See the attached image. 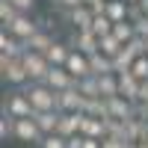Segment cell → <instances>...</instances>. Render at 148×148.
I'll use <instances>...</instances> for the list:
<instances>
[{
  "label": "cell",
  "mask_w": 148,
  "mask_h": 148,
  "mask_svg": "<svg viewBox=\"0 0 148 148\" xmlns=\"http://www.w3.org/2000/svg\"><path fill=\"white\" fill-rule=\"evenodd\" d=\"M139 86H142V80H136L130 71H127V74H119V95H121V98H127V101L136 104V98H139Z\"/></svg>",
  "instance_id": "cell-15"
},
{
  "label": "cell",
  "mask_w": 148,
  "mask_h": 148,
  "mask_svg": "<svg viewBox=\"0 0 148 148\" xmlns=\"http://www.w3.org/2000/svg\"><path fill=\"white\" fill-rule=\"evenodd\" d=\"M89 62H92V77L116 74V68H113V59H110V56H104V53H95V56H89Z\"/></svg>",
  "instance_id": "cell-20"
},
{
  "label": "cell",
  "mask_w": 148,
  "mask_h": 148,
  "mask_svg": "<svg viewBox=\"0 0 148 148\" xmlns=\"http://www.w3.org/2000/svg\"><path fill=\"white\" fill-rule=\"evenodd\" d=\"M3 30H6L9 36H15V39H21L24 45H27V42L33 39V36L39 33V24H36V21H33L30 15H18V18L12 21L9 27H3Z\"/></svg>",
  "instance_id": "cell-7"
},
{
  "label": "cell",
  "mask_w": 148,
  "mask_h": 148,
  "mask_svg": "<svg viewBox=\"0 0 148 148\" xmlns=\"http://www.w3.org/2000/svg\"><path fill=\"white\" fill-rule=\"evenodd\" d=\"M6 136H12V119L3 116V121H0V139L6 142Z\"/></svg>",
  "instance_id": "cell-33"
},
{
  "label": "cell",
  "mask_w": 148,
  "mask_h": 148,
  "mask_svg": "<svg viewBox=\"0 0 148 148\" xmlns=\"http://www.w3.org/2000/svg\"><path fill=\"white\" fill-rule=\"evenodd\" d=\"M9 3L15 6V9L21 12V15H30V12L36 9V0H9Z\"/></svg>",
  "instance_id": "cell-32"
},
{
  "label": "cell",
  "mask_w": 148,
  "mask_h": 148,
  "mask_svg": "<svg viewBox=\"0 0 148 148\" xmlns=\"http://www.w3.org/2000/svg\"><path fill=\"white\" fill-rule=\"evenodd\" d=\"M145 47H148V42H145Z\"/></svg>",
  "instance_id": "cell-37"
},
{
  "label": "cell",
  "mask_w": 148,
  "mask_h": 148,
  "mask_svg": "<svg viewBox=\"0 0 148 148\" xmlns=\"http://www.w3.org/2000/svg\"><path fill=\"white\" fill-rule=\"evenodd\" d=\"M33 104V113H56V92L45 83H30V89H24Z\"/></svg>",
  "instance_id": "cell-1"
},
{
  "label": "cell",
  "mask_w": 148,
  "mask_h": 148,
  "mask_svg": "<svg viewBox=\"0 0 148 148\" xmlns=\"http://www.w3.org/2000/svg\"><path fill=\"white\" fill-rule=\"evenodd\" d=\"M77 92L86 98V101H92V98H101V89H98V77H83V80H77Z\"/></svg>",
  "instance_id": "cell-24"
},
{
  "label": "cell",
  "mask_w": 148,
  "mask_h": 148,
  "mask_svg": "<svg viewBox=\"0 0 148 148\" xmlns=\"http://www.w3.org/2000/svg\"><path fill=\"white\" fill-rule=\"evenodd\" d=\"M24 53H27V45H24L21 39L9 36L6 30L0 33V56H6V59H21Z\"/></svg>",
  "instance_id": "cell-12"
},
{
  "label": "cell",
  "mask_w": 148,
  "mask_h": 148,
  "mask_svg": "<svg viewBox=\"0 0 148 148\" xmlns=\"http://www.w3.org/2000/svg\"><path fill=\"white\" fill-rule=\"evenodd\" d=\"M0 71H3V80L9 86H24V83H30V74L27 68H24L21 59H6V56H0Z\"/></svg>",
  "instance_id": "cell-5"
},
{
  "label": "cell",
  "mask_w": 148,
  "mask_h": 148,
  "mask_svg": "<svg viewBox=\"0 0 148 148\" xmlns=\"http://www.w3.org/2000/svg\"><path fill=\"white\" fill-rule=\"evenodd\" d=\"M98 89H101V98H116L119 95V74H104L98 77Z\"/></svg>",
  "instance_id": "cell-22"
},
{
  "label": "cell",
  "mask_w": 148,
  "mask_h": 148,
  "mask_svg": "<svg viewBox=\"0 0 148 148\" xmlns=\"http://www.w3.org/2000/svg\"><path fill=\"white\" fill-rule=\"evenodd\" d=\"M130 74H133V77H136V80H148V53H145V56H139L136 62H133Z\"/></svg>",
  "instance_id": "cell-28"
},
{
  "label": "cell",
  "mask_w": 148,
  "mask_h": 148,
  "mask_svg": "<svg viewBox=\"0 0 148 148\" xmlns=\"http://www.w3.org/2000/svg\"><path fill=\"white\" fill-rule=\"evenodd\" d=\"M113 36H116V39H119L121 45H130L133 39H139V36H136V27H133L130 21H121V24H116V27H113Z\"/></svg>",
  "instance_id": "cell-23"
},
{
  "label": "cell",
  "mask_w": 148,
  "mask_h": 148,
  "mask_svg": "<svg viewBox=\"0 0 148 148\" xmlns=\"http://www.w3.org/2000/svg\"><path fill=\"white\" fill-rule=\"evenodd\" d=\"M83 104H86V98L77 92V86L56 92V113H83Z\"/></svg>",
  "instance_id": "cell-8"
},
{
  "label": "cell",
  "mask_w": 148,
  "mask_h": 148,
  "mask_svg": "<svg viewBox=\"0 0 148 148\" xmlns=\"http://www.w3.org/2000/svg\"><path fill=\"white\" fill-rule=\"evenodd\" d=\"M45 86H51L53 92H65V89H74V86H77V80H74L65 68H51V71H47Z\"/></svg>",
  "instance_id": "cell-13"
},
{
  "label": "cell",
  "mask_w": 148,
  "mask_h": 148,
  "mask_svg": "<svg viewBox=\"0 0 148 148\" xmlns=\"http://www.w3.org/2000/svg\"><path fill=\"white\" fill-rule=\"evenodd\" d=\"M104 15H107L110 21H113V24H121V21H127V15H130V6L125 3V0H107Z\"/></svg>",
  "instance_id": "cell-18"
},
{
  "label": "cell",
  "mask_w": 148,
  "mask_h": 148,
  "mask_svg": "<svg viewBox=\"0 0 148 148\" xmlns=\"http://www.w3.org/2000/svg\"><path fill=\"white\" fill-rule=\"evenodd\" d=\"M53 6L62 12V15H68V12H74V9L86 6V0H53Z\"/></svg>",
  "instance_id": "cell-29"
},
{
  "label": "cell",
  "mask_w": 148,
  "mask_h": 148,
  "mask_svg": "<svg viewBox=\"0 0 148 148\" xmlns=\"http://www.w3.org/2000/svg\"><path fill=\"white\" fill-rule=\"evenodd\" d=\"M113 27H116V24L110 21L107 15H95V21H92V33L98 36V39H104V36H110V33H113Z\"/></svg>",
  "instance_id": "cell-26"
},
{
  "label": "cell",
  "mask_w": 148,
  "mask_h": 148,
  "mask_svg": "<svg viewBox=\"0 0 148 148\" xmlns=\"http://www.w3.org/2000/svg\"><path fill=\"white\" fill-rule=\"evenodd\" d=\"M68 148H83V136H80V133H77V136H71V139H68Z\"/></svg>",
  "instance_id": "cell-34"
},
{
  "label": "cell",
  "mask_w": 148,
  "mask_h": 148,
  "mask_svg": "<svg viewBox=\"0 0 148 148\" xmlns=\"http://www.w3.org/2000/svg\"><path fill=\"white\" fill-rule=\"evenodd\" d=\"M18 15H21V12H18L15 6H12L9 0H0V21H3V27H9V24L15 21Z\"/></svg>",
  "instance_id": "cell-27"
},
{
  "label": "cell",
  "mask_w": 148,
  "mask_h": 148,
  "mask_svg": "<svg viewBox=\"0 0 148 148\" xmlns=\"http://www.w3.org/2000/svg\"><path fill=\"white\" fill-rule=\"evenodd\" d=\"M71 24H74V33H83V30H92V21H95V12L89 6H80V9H74L65 15Z\"/></svg>",
  "instance_id": "cell-16"
},
{
  "label": "cell",
  "mask_w": 148,
  "mask_h": 148,
  "mask_svg": "<svg viewBox=\"0 0 148 148\" xmlns=\"http://www.w3.org/2000/svg\"><path fill=\"white\" fill-rule=\"evenodd\" d=\"M127 148H145V145H142V142H130Z\"/></svg>",
  "instance_id": "cell-36"
},
{
  "label": "cell",
  "mask_w": 148,
  "mask_h": 148,
  "mask_svg": "<svg viewBox=\"0 0 148 148\" xmlns=\"http://www.w3.org/2000/svg\"><path fill=\"white\" fill-rule=\"evenodd\" d=\"M130 142L127 139H121V136H104L101 139V148H127Z\"/></svg>",
  "instance_id": "cell-31"
},
{
  "label": "cell",
  "mask_w": 148,
  "mask_h": 148,
  "mask_svg": "<svg viewBox=\"0 0 148 148\" xmlns=\"http://www.w3.org/2000/svg\"><path fill=\"white\" fill-rule=\"evenodd\" d=\"M133 116H136V104L127 101V98H107V119H116V121H130Z\"/></svg>",
  "instance_id": "cell-6"
},
{
  "label": "cell",
  "mask_w": 148,
  "mask_h": 148,
  "mask_svg": "<svg viewBox=\"0 0 148 148\" xmlns=\"http://www.w3.org/2000/svg\"><path fill=\"white\" fill-rule=\"evenodd\" d=\"M21 62H24V68H27V74H30V83H45L47 71L53 68L51 62H47L45 53H36V51H27L21 56Z\"/></svg>",
  "instance_id": "cell-3"
},
{
  "label": "cell",
  "mask_w": 148,
  "mask_h": 148,
  "mask_svg": "<svg viewBox=\"0 0 148 148\" xmlns=\"http://www.w3.org/2000/svg\"><path fill=\"white\" fill-rule=\"evenodd\" d=\"M65 71L71 74L74 80L92 77V62H89V56H86V53H80V51H74V47H71V56H68V62H65Z\"/></svg>",
  "instance_id": "cell-9"
},
{
  "label": "cell",
  "mask_w": 148,
  "mask_h": 148,
  "mask_svg": "<svg viewBox=\"0 0 148 148\" xmlns=\"http://www.w3.org/2000/svg\"><path fill=\"white\" fill-rule=\"evenodd\" d=\"M125 3H127V6H139L142 0H125Z\"/></svg>",
  "instance_id": "cell-35"
},
{
  "label": "cell",
  "mask_w": 148,
  "mask_h": 148,
  "mask_svg": "<svg viewBox=\"0 0 148 148\" xmlns=\"http://www.w3.org/2000/svg\"><path fill=\"white\" fill-rule=\"evenodd\" d=\"M83 127V113H59V125H56V133L62 139H71L77 136Z\"/></svg>",
  "instance_id": "cell-10"
},
{
  "label": "cell",
  "mask_w": 148,
  "mask_h": 148,
  "mask_svg": "<svg viewBox=\"0 0 148 148\" xmlns=\"http://www.w3.org/2000/svg\"><path fill=\"white\" fill-rule=\"evenodd\" d=\"M47 62H51L53 68H65V62H68V56H71V45H65V42H53L51 47H47Z\"/></svg>",
  "instance_id": "cell-17"
},
{
  "label": "cell",
  "mask_w": 148,
  "mask_h": 148,
  "mask_svg": "<svg viewBox=\"0 0 148 148\" xmlns=\"http://www.w3.org/2000/svg\"><path fill=\"white\" fill-rule=\"evenodd\" d=\"M98 45H101V39H98L92 30H83V33H74L71 36V47L80 51V53H86V56H95L98 53Z\"/></svg>",
  "instance_id": "cell-11"
},
{
  "label": "cell",
  "mask_w": 148,
  "mask_h": 148,
  "mask_svg": "<svg viewBox=\"0 0 148 148\" xmlns=\"http://www.w3.org/2000/svg\"><path fill=\"white\" fill-rule=\"evenodd\" d=\"M3 116H6V119H33V104H30V98H27L24 89L6 95V101H3Z\"/></svg>",
  "instance_id": "cell-2"
},
{
  "label": "cell",
  "mask_w": 148,
  "mask_h": 148,
  "mask_svg": "<svg viewBox=\"0 0 148 148\" xmlns=\"http://www.w3.org/2000/svg\"><path fill=\"white\" fill-rule=\"evenodd\" d=\"M80 136H86V139H104L107 136V119H95V116H86L83 113Z\"/></svg>",
  "instance_id": "cell-14"
},
{
  "label": "cell",
  "mask_w": 148,
  "mask_h": 148,
  "mask_svg": "<svg viewBox=\"0 0 148 148\" xmlns=\"http://www.w3.org/2000/svg\"><path fill=\"white\" fill-rule=\"evenodd\" d=\"M12 139L18 142H30V145H42V130L33 119H12Z\"/></svg>",
  "instance_id": "cell-4"
},
{
  "label": "cell",
  "mask_w": 148,
  "mask_h": 148,
  "mask_svg": "<svg viewBox=\"0 0 148 148\" xmlns=\"http://www.w3.org/2000/svg\"><path fill=\"white\" fill-rule=\"evenodd\" d=\"M121 51H125V45H121L113 33H110V36H104V39H101V45H98V53H104V56H110V59H116Z\"/></svg>",
  "instance_id": "cell-21"
},
{
  "label": "cell",
  "mask_w": 148,
  "mask_h": 148,
  "mask_svg": "<svg viewBox=\"0 0 148 148\" xmlns=\"http://www.w3.org/2000/svg\"><path fill=\"white\" fill-rule=\"evenodd\" d=\"M33 121L39 125L42 136H51V133H56V125H59V113H33Z\"/></svg>",
  "instance_id": "cell-19"
},
{
  "label": "cell",
  "mask_w": 148,
  "mask_h": 148,
  "mask_svg": "<svg viewBox=\"0 0 148 148\" xmlns=\"http://www.w3.org/2000/svg\"><path fill=\"white\" fill-rule=\"evenodd\" d=\"M51 45H53V39H51V36H47L45 30H39V33H36L33 39L27 42V51H36V53H47V47H51Z\"/></svg>",
  "instance_id": "cell-25"
},
{
  "label": "cell",
  "mask_w": 148,
  "mask_h": 148,
  "mask_svg": "<svg viewBox=\"0 0 148 148\" xmlns=\"http://www.w3.org/2000/svg\"><path fill=\"white\" fill-rule=\"evenodd\" d=\"M39 148H68V139H62L59 133H51V136H45Z\"/></svg>",
  "instance_id": "cell-30"
}]
</instances>
